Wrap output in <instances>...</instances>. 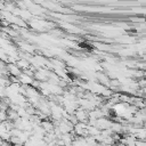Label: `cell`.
Segmentation results:
<instances>
[{
	"instance_id": "cell-2",
	"label": "cell",
	"mask_w": 146,
	"mask_h": 146,
	"mask_svg": "<svg viewBox=\"0 0 146 146\" xmlns=\"http://www.w3.org/2000/svg\"><path fill=\"white\" fill-rule=\"evenodd\" d=\"M7 71L9 73V75L16 76V78H18L22 74V71L18 68V66L15 63H7Z\"/></svg>"
},
{
	"instance_id": "cell-4",
	"label": "cell",
	"mask_w": 146,
	"mask_h": 146,
	"mask_svg": "<svg viewBox=\"0 0 146 146\" xmlns=\"http://www.w3.org/2000/svg\"><path fill=\"white\" fill-rule=\"evenodd\" d=\"M18 80H19V83H21L22 86H31L32 82L34 81L33 78L29 76L27 74H25V73H23V72H22V74L18 76Z\"/></svg>"
},
{
	"instance_id": "cell-8",
	"label": "cell",
	"mask_w": 146,
	"mask_h": 146,
	"mask_svg": "<svg viewBox=\"0 0 146 146\" xmlns=\"http://www.w3.org/2000/svg\"><path fill=\"white\" fill-rule=\"evenodd\" d=\"M7 121V112L6 111H0V122H6Z\"/></svg>"
},
{
	"instance_id": "cell-7",
	"label": "cell",
	"mask_w": 146,
	"mask_h": 146,
	"mask_svg": "<svg viewBox=\"0 0 146 146\" xmlns=\"http://www.w3.org/2000/svg\"><path fill=\"white\" fill-rule=\"evenodd\" d=\"M92 44H94L98 50H100V52H102V51H108V50H111V46H110V44L102 43V42H99V41H94Z\"/></svg>"
},
{
	"instance_id": "cell-10",
	"label": "cell",
	"mask_w": 146,
	"mask_h": 146,
	"mask_svg": "<svg viewBox=\"0 0 146 146\" xmlns=\"http://www.w3.org/2000/svg\"><path fill=\"white\" fill-rule=\"evenodd\" d=\"M6 66H7V63L0 59V70H3V68H6Z\"/></svg>"
},
{
	"instance_id": "cell-1",
	"label": "cell",
	"mask_w": 146,
	"mask_h": 146,
	"mask_svg": "<svg viewBox=\"0 0 146 146\" xmlns=\"http://www.w3.org/2000/svg\"><path fill=\"white\" fill-rule=\"evenodd\" d=\"M74 116L76 117L78 122H86L88 123V112L81 107H78V110L74 112Z\"/></svg>"
},
{
	"instance_id": "cell-3",
	"label": "cell",
	"mask_w": 146,
	"mask_h": 146,
	"mask_svg": "<svg viewBox=\"0 0 146 146\" xmlns=\"http://www.w3.org/2000/svg\"><path fill=\"white\" fill-rule=\"evenodd\" d=\"M96 79L99 81V83H100L102 86H104V87H106V88H108V87H110L111 78H110L106 73H100V72L96 73Z\"/></svg>"
},
{
	"instance_id": "cell-5",
	"label": "cell",
	"mask_w": 146,
	"mask_h": 146,
	"mask_svg": "<svg viewBox=\"0 0 146 146\" xmlns=\"http://www.w3.org/2000/svg\"><path fill=\"white\" fill-rule=\"evenodd\" d=\"M40 127L46 131V133H47V132H51V131H54V129H55V125H54L52 121H50V120H48V119L41 121Z\"/></svg>"
},
{
	"instance_id": "cell-6",
	"label": "cell",
	"mask_w": 146,
	"mask_h": 146,
	"mask_svg": "<svg viewBox=\"0 0 146 146\" xmlns=\"http://www.w3.org/2000/svg\"><path fill=\"white\" fill-rule=\"evenodd\" d=\"M15 64L18 66V68H19L21 71H25V70H27V68L31 66L30 62L26 60V59H24V58H19V59H17Z\"/></svg>"
},
{
	"instance_id": "cell-11",
	"label": "cell",
	"mask_w": 146,
	"mask_h": 146,
	"mask_svg": "<svg viewBox=\"0 0 146 146\" xmlns=\"http://www.w3.org/2000/svg\"><path fill=\"white\" fill-rule=\"evenodd\" d=\"M141 58H143L144 62H146V55H141Z\"/></svg>"
},
{
	"instance_id": "cell-9",
	"label": "cell",
	"mask_w": 146,
	"mask_h": 146,
	"mask_svg": "<svg viewBox=\"0 0 146 146\" xmlns=\"http://www.w3.org/2000/svg\"><path fill=\"white\" fill-rule=\"evenodd\" d=\"M132 22H138V23H145V18L144 17H131L130 18Z\"/></svg>"
}]
</instances>
